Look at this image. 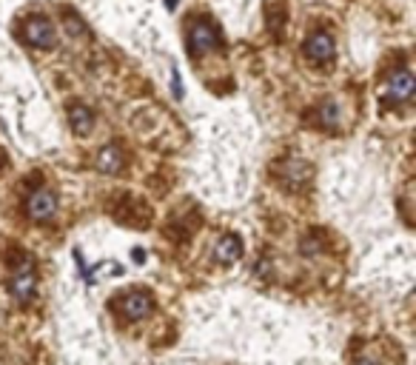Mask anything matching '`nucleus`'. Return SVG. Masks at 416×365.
Listing matches in <instances>:
<instances>
[{
  "label": "nucleus",
  "mask_w": 416,
  "mask_h": 365,
  "mask_svg": "<svg viewBox=\"0 0 416 365\" xmlns=\"http://www.w3.org/2000/svg\"><path fill=\"white\" fill-rule=\"evenodd\" d=\"M9 291L15 294L18 303H29L35 297V291H38V274H35V266L29 260L15 263L12 277H9Z\"/></svg>",
  "instance_id": "f257e3e1"
},
{
  "label": "nucleus",
  "mask_w": 416,
  "mask_h": 365,
  "mask_svg": "<svg viewBox=\"0 0 416 365\" xmlns=\"http://www.w3.org/2000/svg\"><path fill=\"white\" fill-rule=\"evenodd\" d=\"M217 43H220V32H217V26L212 21H197L188 29V55L191 58H199L205 52H212Z\"/></svg>",
  "instance_id": "f03ea898"
},
{
  "label": "nucleus",
  "mask_w": 416,
  "mask_h": 365,
  "mask_svg": "<svg viewBox=\"0 0 416 365\" xmlns=\"http://www.w3.org/2000/svg\"><path fill=\"white\" fill-rule=\"evenodd\" d=\"M23 40L35 49H52L55 46V26L43 15H32L23 23Z\"/></svg>",
  "instance_id": "7ed1b4c3"
},
{
  "label": "nucleus",
  "mask_w": 416,
  "mask_h": 365,
  "mask_svg": "<svg viewBox=\"0 0 416 365\" xmlns=\"http://www.w3.org/2000/svg\"><path fill=\"white\" fill-rule=\"evenodd\" d=\"M58 212V195L49 192V189H35L26 200V214L35 220V223H46L52 220Z\"/></svg>",
  "instance_id": "20e7f679"
},
{
  "label": "nucleus",
  "mask_w": 416,
  "mask_h": 365,
  "mask_svg": "<svg viewBox=\"0 0 416 365\" xmlns=\"http://www.w3.org/2000/svg\"><path fill=\"white\" fill-rule=\"evenodd\" d=\"M117 311L126 317V320H146L151 311H154V297L148 291H128L120 303H117Z\"/></svg>",
  "instance_id": "39448f33"
},
{
  "label": "nucleus",
  "mask_w": 416,
  "mask_h": 365,
  "mask_svg": "<svg viewBox=\"0 0 416 365\" xmlns=\"http://www.w3.org/2000/svg\"><path fill=\"white\" fill-rule=\"evenodd\" d=\"M413 89H416V86H413V75H410L407 69H396V72L390 75L388 86H385V100L393 103V106L407 103L410 94H413Z\"/></svg>",
  "instance_id": "423d86ee"
},
{
  "label": "nucleus",
  "mask_w": 416,
  "mask_h": 365,
  "mask_svg": "<svg viewBox=\"0 0 416 365\" xmlns=\"http://www.w3.org/2000/svg\"><path fill=\"white\" fill-rule=\"evenodd\" d=\"M305 58H308L311 63H319V66L331 63V60L336 58L334 38H331V35H325V32H317V35H311V38L305 40Z\"/></svg>",
  "instance_id": "0eeeda50"
},
{
  "label": "nucleus",
  "mask_w": 416,
  "mask_h": 365,
  "mask_svg": "<svg viewBox=\"0 0 416 365\" xmlns=\"http://www.w3.org/2000/svg\"><path fill=\"white\" fill-rule=\"evenodd\" d=\"M123 165H126V154H123L117 146H106V148H100L97 157H94V168L103 171V174H117Z\"/></svg>",
  "instance_id": "6e6552de"
},
{
  "label": "nucleus",
  "mask_w": 416,
  "mask_h": 365,
  "mask_svg": "<svg viewBox=\"0 0 416 365\" xmlns=\"http://www.w3.org/2000/svg\"><path fill=\"white\" fill-rule=\"evenodd\" d=\"M69 123H72L75 134L86 137V134L94 129V111H92L89 106H83V103H72V106H69Z\"/></svg>",
  "instance_id": "1a4fd4ad"
},
{
  "label": "nucleus",
  "mask_w": 416,
  "mask_h": 365,
  "mask_svg": "<svg viewBox=\"0 0 416 365\" xmlns=\"http://www.w3.org/2000/svg\"><path fill=\"white\" fill-rule=\"evenodd\" d=\"M240 254H243V243H240V237H234V234H226V237L214 246V257H217V263H223V266L237 263Z\"/></svg>",
  "instance_id": "9d476101"
},
{
  "label": "nucleus",
  "mask_w": 416,
  "mask_h": 365,
  "mask_svg": "<svg viewBox=\"0 0 416 365\" xmlns=\"http://www.w3.org/2000/svg\"><path fill=\"white\" fill-rule=\"evenodd\" d=\"M339 120H342L339 106H336L334 100H325V103L319 106V126H322L325 131H336V129H339Z\"/></svg>",
  "instance_id": "9b49d317"
},
{
  "label": "nucleus",
  "mask_w": 416,
  "mask_h": 365,
  "mask_svg": "<svg viewBox=\"0 0 416 365\" xmlns=\"http://www.w3.org/2000/svg\"><path fill=\"white\" fill-rule=\"evenodd\" d=\"M66 29H69L72 35H86V26H83V21H80V18H72L69 12H66Z\"/></svg>",
  "instance_id": "f8f14e48"
},
{
  "label": "nucleus",
  "mask_w": 416,
  "mask_h": 365,
  "mask_svg": "<svg viewBox=\"0 0 416 365\" xmlns=\"http://www.w3.org/2000/svg\"><path fill=\"white\" fill-rule=\"evenodd\" d=\"M354 365H376V359H371V356H356Z\"/></svg>",
  "instance_id": "ddd939ff"
}]
</instances>
